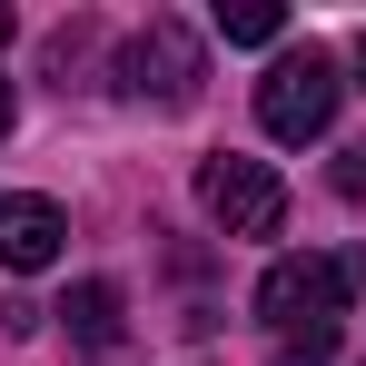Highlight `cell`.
<instances>
[{
    "mask_svg": "<svg viewBox=\"0 0 366 366\" xmlns=\"http://www.w3.org/2000/svg\"><path fill=\"white\" fill-rule=\"evenodd\" d=\"M60 327L79 337V347H119V287H109V277H79V287L60 297Z\"/></svg>",
    "mask_w": 366,
    "mask_h": 366,
    "instance_id": "cell-6",
    "label": "cell"
},
{
    "mask_svg": "<svg viewBox=\"0 0 366 366\" xmlns=\"http://www.w3.org/2000/svg\"><path fill=\"white\" fill-rule=\"evenodd\" d=\"M10 119H20V99H10V79H0V139H10Z\"/></svg>",
    "mask_w": 366,
    "mask_h": 366,
    "instance_id": "cell-9",
    "label": "cell"
},
{
    "mask_svg": "<svg viewBox=\"0 0 366 366\" xmlns=\"http://www.w3.org/2000/svg\"><path fill=\"white\" fill-rule=\"evenodd\" d=\"M337 60L307 40V50H287V60H267V79H257V119H267V139H287V149H307V139H327V119H337Z\"/></svg>",
    "mask_w": 366,
    "mask_h": 366,
    "instance_id": "cell-2",
    "label": "cell"
},
{
    "mask_svg": "<svg viewBox=\"0 0 366 366\" xmlns=\"http://www.w3.org/2000/svg\"><path fill=\"white\" fill-rule=\"evenodd\" d=\"M0 40H10V10H0Z\"/></svg>",
    "mask_w": 366,
    "mask_h": 366,
    "instance_id": "cell-10",
    "label": "cell"
},
{
    "mask_svg": "<svg viewBox=\"0 0 366 366\" xmlns=\"http://www.w3.org/2000/svg\"><path fill=\"white\" fill-rule=\"evenodd\" d=\"M257 317L277 327V347H337V317H347V267L337 257H277L257 277Z\"/></svg>",
    "mask_w": 366,
    "mask_h": 366,
    "instance_id": "cell-1",
    "label": "cell"
},
{
    "mask_svg": "<svg viewBox=\"0 0 366 366\" xmlns=\"http://www.w3.org/2000/svg\"><path fill=\"white\" fill-rule=\"evenodd\" d=\"M277 366H327V347H277Z\"/></svg>",
    "mask_w": 366,
    "mask_h": 366,
    "instance_id": "cell-8",
    "label": "cell"
},
{
    "mask_svg": "<svg viewBox=\"0 0 366 366\" xmlns=\"http://www.w3.org/2000/svg\"><path fill=\"white\" fill-rule=\"evenodd\" d=\"M69 218L50 208V198H0V267H20V277H40L50 257H60Z\"/></svg>",
    "mask_w": 366,
    "mask_h": 366,
    "instance_id": "cell-5",
    "label": "cell"
},
{
    "mask_svg": "<svg viewBox=\"0 0 366 366\" xmlns=\"http://www.w3.org/2000/svg\"><path fill=\"white\" fill-rule=\"evenodd\" d=\"M357 60H366V40H357Z\"/></svg>",
    "mask_w": 366,
    "mask_h": 366,
    "instance_id": "cell-11",
    "label": "cell"
},
{
    "mask_svg": "<svg viewBox=\"0 0 366 366\" xmlns=\"http://www.w3.org/2000/svg\"><path fill=\"white\" fill-rule=\"evenodd\" d=\"M198 79H208V60L179 20H149V30L119 40V99H139V109H188Z\"/></svg>",
    "mask_w": 366,
    "mask_h": 366,
    "instance_id": "cell-3",
    "label": "cell"
},
{
    "mask_svg": "<svg viewBox=\"0 0 366 366\" xmlns=\"http://www.w3.org/2000/svg\"><path fill=\"white\" fill-rule=\"evenodd\" d=\"M198 208H208L228 238H277V228H287V179H277L267 159L218 149V159L198 169Z\"/></svg>",
    "mask_w": 366,
    "mask_h": 366,
    "instance_id": "cell-4",
    "label": "cell"
},
{
    "mask_svg": "<svg viewBox=\"0 0 366 366\" xmlns=\"http://www.w3.org/2000/svg\"><path fill=\"white\" fill-rule=\"evenodd\" d=\"M218 30H228V40H238V50H267V40H277V30H287V20H277V10H267V0H218Z\"/></svg>",
    "mask_w": 366,
    "mask_h": 366,
    "instance_id": "cell-7",
    "label": "cell"
}]
</instances>
